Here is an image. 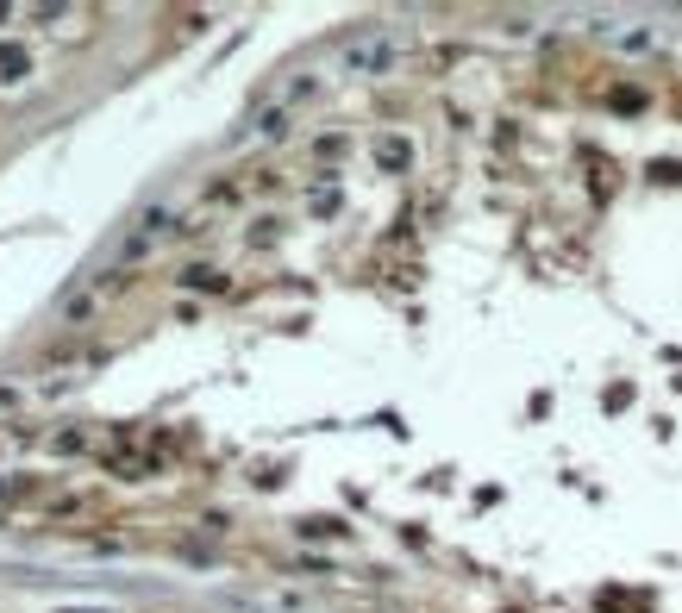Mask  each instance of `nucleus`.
<instances>
[{"instance_id": "f257e3e1", "label": "nucleus", "mask_w": 682, "mask_h": 613, "mask_svg": "<svg viewBox=\"0 0 682 613\" xmlns=\"http://www.w3.org/2000/svg\"><path fill=\"white\" fill-rule=\"evenodd\" d=\"M407 51H414V38L401 26H364L338 45V69L345 76H395L407 63Z\"/></svg>"}, {"instance_id": "f03ea898", "label": "nucleus", "mask_w": 682, "mask_h": 613, "mask_svg": "<svg viewBox=\"0 0 682 613\" xmlns=\"http://www.w3.org/2000/svg\"><path fill=\"white\" fill-rule=\"evenodd\" d=\"M213 601H219L226 613H300L294 594H238V588H219Z\"/></svg>"}, {"instance_id": "7ed1b4c3", "label": "nucleus", "mask_w": 682, "mask_h": 613, "mask_svg": "<svg viewBox=\"0 0 682 613\" xmlns=\"http://www.w3.org/2000/svg\"><path fill=\"white\" fill-rule=\"evenodd\" d=\"M607 38H613L620 51H651V45H657V32H651V26H632V32H607Z\"/></svg>"}, {"instance_id": "20e7f679", "label": "nucleus", "mask_w": 682, "mask_h": 613, "mask_svg": "<svg viewBox=\"0 0 682 613\" xmlns=\"http://www.w3.org/2000/svg\"><path fill=\"white\" fill-rule=\"evenodd\" d=\"M376 157H382V163H407V144H401V138H382Z\"/></svg>"}]
</instances>
